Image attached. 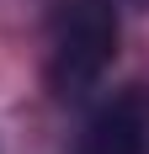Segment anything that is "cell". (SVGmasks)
Masks as SVG:
<instances>
[{"label":"cell","mask_w":149,"mask_h":154,"mask_svg":"<svg viewBox=\"0 0 149 154\" xmlns=\"http://www.w3.org/2000/svg\"><path fill=\"white\" fill-rule=\"evenodd\" d=\"M122 43V21L112 0H64L53 16V37H48V96L53 101H80L101 85Z\"/></svg>","instance_id":"cell-1"},{"label":"cell","mask_w":149,"mask_h":154,"mask_svg":"<svg viewBox=\"0 0 149 154\" xmlns=\"http://www.w3.org/2000/svg\"><path fill=\"white\" fill-rule=\"evenodd\" d=\"M74 154H149V96L128 91L106 101L74 138Z\"/></svg>","instance_id":"cell-2"}]
</instances>
